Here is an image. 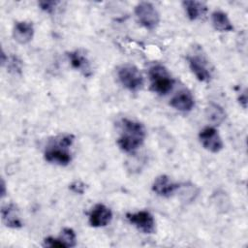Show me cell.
<instances>
[{
	"instance_id": "cell-11",
	"label": "cell",
	"mask_w": 248,
	"mask_h": 248,
	"mask_svg": "<svg viewBox=\"0 0 248 248\" xmlns=\"http://www.w3.org/2000/svg\"><path fill=\"white\" fill-rule=\"evenodd\" d=\"M34 36V27L31 22L17 21L13 29V37L20 45L28 44Z\"/></svg>"
},
{
	"instance_id": "cell-10",
	"label": "cell",
	"mask_w": 248,
	"mask_h": 248,
	"mask_svg": "<svg viewBox=\"0 0 248 248\" xmlns=\"http://www.w3.org/2000/svg\"><path fill=\"white\" fill-rule=\"evenodd\" d=\"M178 188V184L173 183L166 174L157 176L152 184V191L158 196L169 198L172 196Z\"/></svg>"
},
{
	"instance_id": "cell-18",
	"label": "cell",
	"mask_w": 248,
	"mask_h": 248,
	"mask_svg": "<svg viewBox=\"0 0 248 248\" xmlns=\"http://www.w3.org/2000/svg\"><path fill=\"white\" fill-rule=\"evenodd\" d=\"M178 189H180V195L183 202H192L195 200L199 193V189L192 183H184L182 185L178 186Z\"/></svg>"
},
{
	"instance_id": "cell-9",
	"label": "cell",
	"mask_w": 248,
	"mask_h": 248,
	"mask_svg": "<svg viewBox=\"0 0 248 248\" xmlns=\"http://www.w3.org/2000/svg\"><path fill=\"white\" fill-rule=\"evenodd\" d=\"M112 219L111 210L103 203H97L89 213V224L94 228L107 226Z\"/></svg>"
},
{
	"instance_id": "cell-14",
	"label": "cell",
	"mask_w": 248,
	"mask_h": 248,
	"mask_svg": "<svg viewBox=\"0 0 248 248\" xmlns=\"http://www.w3.org/2000/svg\"><path fill=\"white\" fill-rule=\"evenodd\" d=\"M1 217L3 223L9 228L18 229L21 228L23 225L20 220L18 210L14 203H9L2 207Z\"/></svg>"
},
{
	"instance_id": "cell-17",
	"label": "cell",
	"mask_w": 248,
	"mask_h": 248,
	"mask_svg": "<svg viewBox=\"0 0 248 248\" xmlns=\"http://www.w3.org/2000/svg\"><path fill=\"white\" fill-rule=\"evenodd\" d=\"M205 117L213 125H219L225 120L226 112L219 105L210 103L205 108Z\"/></svg>"
},
{
	"instance_id": "cell-12",
	"label": "cell",
	"mask_w": 248,
	"mask_h": 248,
	"mask_svg": "<svg viewBox=\"0 0 248 248\" xmlns=\"http://www.w3.org/2000/svg\"><path fill=\"white\" fill-rule=\"evenodd\" d=\"M70 63L72 67L76 70H78L85 77H89L92 74L90 63L85 55V53L80 49H76L68 53Z\"/></svg>"
},
{
	"instance_id": "cell-22",
	"label": "cell",
	"mask_w": 248,
	"mask_h": 248,
	"mask_svg": "<svg viewBox=\"0 0 248 248\" xmlns=\"http://www.w3.org/2000/svg\"><path fill=\"white\" fill-rule=\"evenodd\" d=\"M58 3H59L58 1H40L39 6L43 11L51 13Z\"/></svg>"
},
{
	"instance_id": "cell-21",
	"label": "cell",
	"mask_w": 248,
	"mask_h": 248,
	"mask_svg": "<svg viewBox=\"0 0 248 248\" xmlns=\"http://www.w3.org/2000/svg\"><path fill=\"white\" fill-rule=\"evenodd\" d=\"M7 65L10 69V71H14L15 73H20L21 72V61L16 56L8 57Z\"/></svg>"
},
{
	"instance_id": "cell-2",
	"label": "cell",
	"mask_w": 248,
	"mask_h": 248,
	"mask_svg": "<svg viewBox=\"0 0 248 248\" xmlns=\"http://www.w3.org/2000/svg\"><path fill=\"white\" fill-rule=\"evenodd\" d=\"M75 137L72 134H62L50 139L46 146L45 160L59 166H67L72 161L69 148L74 142Z\"/></svg>"
},
{
	"instance_id": "cell-23",
	"label": "cell",
	"mask_w": 248,
	"mask_h": 248,
	"mask_svg": "<svg viewBox=\"0 0 248 248\" xmlns=\"http://www.w3.org/2000/svg\"><path fill=\"white\" fill-rule=\"evenodd\" d=\"M70 189L77 194H83L85 190V185L81 181H75L70 185Z\"/></svg>"
},
{
	"instance_id": "cell-6",
	"label": "cell",
	"mask_w": 248,
	"mask_h": 248,
	"mask_svg": "<svg viewBox=\"0 0 248 248\" xmlns=\"http://www.w3.org/2000/svg\"><path fill=\"white\" fill-rule=\"evenodd\" d=\"M188 64L196 76V78L202 82H207L211 78V72L208 67V61L201 52H194L187 56Z\"/></svg>"
},
{
	"instance_id": "cell-19",
	"label": "cell",
	"mask_w": 248,
	"mask_h": 248,
	"mask_svg": "<svg viewBox=\"0 0 248 248\" xmlns=\"http://www.w3.org/2000/svg\"><path fill=\"white\" fill-rule=\"evenodd\" d=\"M65 247H74L77 244V236L74 230L70 228H64L59 236Z\"/></svg>"
},
{
	"instance_id": "cell-5",
	"label": "cell",
	"mask_w": 248,
	"mask_h": 248,
	"mask_svg": "<svg viewBox=\"0 0 248 248\" xmlns=\"http://www.w3.org/2000/svg\"><path fill=\"white\" fill-rule=\"evenodd\" d=\"M135 14L139 22L148 30L155 29L160 22V15L150 2H140L135 7Z\"/></svg>"
},
{
	"instance_id": "cell-1",
	"label": "cell",
	"mask_w": 248,
	"mask_h": 248,
	"mask_svg": "<svg viewBox=\"0 0 248 248\" xmlns=\"http://www.w3.org/2000/svg\"><path fill=\"white\" fill-rule=\"evenodd\" d=\"M145 128L138 121L123 118L120 121V133L117 140L119 148L127 153L136 151L144 141Z\"/></svg>"
},
{
	"instance_id": "cell-7",
	"label": "cell",
	"mask_w": 248,
	"mask_h": 248,
	"mask_svg": "<svg viewBox=\"0 0 248 248\" xmlns=\"http://www.w3.org/2000/svg\"><path fill=\"white\" fill-rule=\"evenodd\" d=\"M126 218L133 226L143 233L151 234L156 232L155 220L149 211L140 210L134 213H127Z\"/></svg>"
},
{
	"instance_id": "cell-25",
	"label": "cell",
	"mask_w": 248,
	"mask_h": 248,
	"mask_svg": "<svg viewBox=\"0 0 248 248\" xmlns=\"http://www.w3.org/2000/svg\"><path fill=\"white\" fill-rule=\"evenodd\" d=\"M6 194V187H5V182L3 179H1V197L3 198Z\"/></svg>"
},
{
	"instance_id": "cell-24",
	"label": "cell",
	"mask_w": 248,
	"mask_h": 248,
	"mask_svg": "<svg viewBox=\"0 0 248 248\" xmlns=\"http://www.w3.org/2000/svg\"><path fill=\"white\" fill-rule=\"evenodd\" d=\"M238 102L243 108H247V91L246 89L238 96Z\"/></svg>"
},
{
	"instance_id": "cell-16",
	"label": "cell",
	"mask_w": 248,
	"mask_h": 248,
	"mask_svg": "<svg viewBox=\"0 0 248 248\" xmlns=\"http://www.w3.org/2000/svg\"><path fill=\"white\" fill-rule=\"evenodd\" d=\"M211 21L214 29L217 31L230 32L233 30V26L227 14L222 11L213 12L211 15Z\"/></svg>"
},
{
	"instance_id": "cell-8",
	"label": "cell",
	"mask_w": 248,
	"mask_h": 248,
	"mask_svg": "<svg viewBox=\"0 0 248 248\" xmlns=\"http://www.w3.org/2000/svg\"><path fill=\"white\" fill-rule=\"evenodd\" d=\"M199 139L202 145L212 153H218L224 147L219 133L213 127H205L202 129L199 134Z\"/></svg>"
},
{
	"instance_id": "cell-3",
	"label": "cell",
	"mask_w": 248,
	"mask_h": 248,
	"mask_svg": "<svg viewBox=\"0 0 248 248\" xmlns=\"http://www.w3.org/2000/svg\"><path fill=\"white\" fill-rule=\"evenodd\" d=\"M148 75L150 79V89L153 92L165 95L172 89L174 79L163 65L155 64L151 66L149 68Z\"/></svg>"
},
{
	"instance_id": "cell-20",
	"label": "cell",
	"mask_w": 248,
	"mask_h": 248,
	"mask_svg": "<svg viewBox=\"0 0 248 248\" xmlns=\"http://www.w3.org/2000/svg\"><path fill=\"white\" fill-rule=\"evenodd\" d=\"M44 247H51V248H66L64 243L61 241V239L58 238H54L52 236H48L46 238H45L44 243H43Z\"/></svg>"
},
{
	"instance_id": "cell-15",
	"label": "cell",
	"mask_w": 248,
	"mask_h": 248,
	"mask_svg": "<svg viewBox=\"0 0 248 248\" xmlns=\"http://www.w3.org/2000/svg\"><path fill=\"white\" fill-rule=\"evenodd\" d=\"M183 8L190 20H196L202 17L207 12L205 3L195 0H186L182 2Z\"/></svg>"
},
{
	"instance_id": "cell-13",
	"label": "cell",
	"mask_w": 248,
	"mask_h": 248,
	"mask_svg": "<svg viewBox=\"0 0 248 248\" xmlns=\"http://www.w3.org/2000/svg\"><path fill=\"white\" fill-rule=\"evenodd\" d=\"M170 105L173 108H175L179 111L187 112V111H190L194 108L195 101H194L192 94L188 90L183 89V90L177 92L171 98Z\"/></svg>"
},
{
	"instance_id": "cell-4",
	"label": "cell",
	"mask_w": 248,
	"mask_h": 248,
	"mask_svg": "<svg viewBox=\"0 0 248 248\" xmlns=\"http://www.w3.org/2000/svg\"><path fill=\"white\" fill-rule=\"evenodd\" d=\"M118 79L130 91H138L143 85V77L133 64H123L117 70Z\"/></svg>"
}]
</instances>
